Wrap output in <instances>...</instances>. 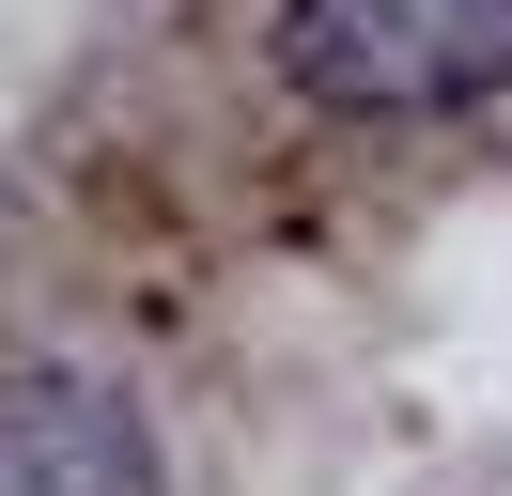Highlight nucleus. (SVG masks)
Instances as JSON below:
<instances>
[{
	"instance_id": "nucleus-2",
	"label": "nucleus",
	"mask_w": 512,
	"mask_h": 496,
	"mask_svg": "<svg viewBox=\"0 0 512 496\" xmlns=\"http://www.w3.org/2000/svg\"><path fill=\"white\" fill-rule=\"evenodd\" d=\"M0 496H171L156 419L94 372H16L0 388Z\"/></svg>"
},
{
	"instance_id": "nucleus-1",
	"label": "nucleus",
	"mask_w": 512,
	"mask_h": 496,
	"mask_svg": "<svg viewBox=\"0 0 512 496\" xmlns=\"http://www.w3.org/2000/svg\"><path fill=\"white\" fill-rule=\"evenodd\" d=\"M280 78L357 124L466 109L512 78V0H280Z\"/></svg>"
}]
</instances>
